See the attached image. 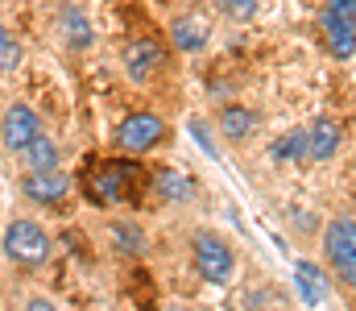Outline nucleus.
Wrapping results in <instances>:
<instances>
[{"label":"nucleus","mask_w":356,"mask_h":311,"mask_svg":"<svg viewBox=\"0 0 356 311\" xmlns=\"http://www.w3.org/2000/svg\"><path fill=\"white\" fill-rule=\"evenodd\" d=\"M323 257H327V270L336 274V282L356 291V220L353 216L327 220V228H323Z\"/></svg>","instance_id":"1"},{"label":"nucleus","mask_w":356,"mask_h":311,"mask_svg":"<svg viewBox=\"0 0 356 311\" xmlns=\"http://www.w3.org/2000/svg\"><path fill=\"white\" fill-rule=\"evenodd\" d=\"M191 253H195V270H199L207 282H216V287H224V282L236 274V253H232V245H228L220 232H211V228H199V232H195Z\"/></svg>","instance_id":"2"},{"label":"nucleus","mask_w":356,"mask_h":311,"mask_svg":"<svg viewBox=\"0 0 356 311\" xmlns=\"http://www.w3.org/2000/svg\"><path fill=\"white\" fill-rule=\"evenodd\" d=\"M4 253H8V262H17L25 270H38L50 257V237L38 220H13L4 228Z\"/></svg>","instance_id":"3"},{"label":"nucleus","mask_w":356,"mask_h":311,"mask_svg":"<svg viewBox=\"0 0 356 311\" xmlns=\"http://www.w3.org/2000/svg\"><path fill=\"white\" fill-rule=\"evenodd\" d=\"M137 162H104L88 179V196L95 204H129L137 196Z\"/></svg>","instance_id":"4"},{"label":"nucleus","mask_w":356,"mask_h":311,"mask_svg":"<svg viewBox=\"0 0 356 311\" xmlns=\"http://www.w3.org/2000/svg\"><path fill=\"white\" fill-rule=\"evenodd\" d=\"M162 133H166V120H162V116H154V112H133V116L120 120L116 145H120L124 154H145V150H154V145L162 141Z\"/></svg>","instance_id":"5"},{"label":"nucleus","mask_w":356,"mask_h":311,"mask_svg":"<svg viewBox=\"0 0 356 311\" xmlns=\"http://www.w3.org/2000/svg\"><path fill=\"white\" fill-rule=\"evenodd\" d=\"M38 133H42V120H38V112H33L29 104H13V108L4 112V120H0V141H4L13 154H21Z\"/></svg>","instance_id":"6"},{"label":"nucleus","mask_w":356,"mask_h":311,"mask_svg":"<svg viewBox=\"0 0 356 311\" xmlns=\"http://www.w3.org/2000/svg\"><path fill=\"white\" fill-rule=\"evenodd\" d=\"M21 191L33 200V204H63L67 200V191H71V179L54 166V170H25V179H21Z\"/></svg>","instance_id":"7"},{"label":"nucleus","mask_w":356,"mask_h":311,"mask_svg":"<svg viewBox=\"0 0 356 311\" xmlns=\"http://www.w3.org/2000/svg\"><path fill=\"white\" fill-rule=\"evenodd\" d=\"M162 63H166V50H162L154 38H137V42L124 46V75H129L133 83H145Z\"/></svg>","instance_id":"8"},{"label":"nucleus","mask_w":356,"mask_h":311,"mask_svg":"<svg viewBox=\"0 0 356 311\" xmlns=\"http://www.w3.org/2000/svg\"><path fill=\"white\" fill-rule=\"evenodd\" d=\"M294 291L302 295L307 308H323L332 299V282H327L323 266H315V262H294Z\"/></svg>","instance_id":"9"},{"label":"nucleus","mask_w":356,"mask_h":311,"mask_svg":"<svg viewBox=\"0 0 356 311\" xmlns=\"http://www.w3.org/2000/svg\"><path fill=\"white\" fill-rule=\"evenodd\" d=\"M340 141H344L340 125H336L332 116H319V120L307 129V162H327V158H336V154H340Z\"/></svg>","instance_id":"10"},{"label":"nucleus","mask_w":356,"mask_h":311,"mask_svg":"<svg viewBox=\"0 0 356 311\" xmlns=\"http://www.w3.org/2000/svg\"><path fill=\"white\" fill-rule=\"evenodd\" d=\"M319 38H323V46L332 50V58H340V63L356 54V33L340 21V17H332L327 8L319 13Z\"/></svg>","instance_id":"11"},{"label":"nucleus","mask_w":356,"mask_h":311,"mask_svg":"<svg viewBox=\"0 0 356 311\" xmlns=\"http://www.w3.org/2000/svg\"><path fill=\"white\" fill-rule=\"evenodd\" d=\"M253 129H257V112H253V108H245V104H228V108L220 112V133H224L228 141H245Z\"/></svg>","instance_id":"12"},{"label":"nucleus","mask_w":356,"mask_h":311,"mask_svg":"<svg viewBox=\"0 0 356 311\" xmlns=\"http://www.w3.org/2000/svg\"><path fill=\"white\" fill-rule=\"evenodd\" d=\"M154 187H158V196L170 200V204H186V200L195 196V183H191L182 170H170V166H162V170L154 175Z\"/></svg>","instance_id":"13"},{"label":"nucleus","mask_w":356,"mask_h":311,"mask_svg":"<svg viewBox=\"0 0 356 311\" xmlns=\"http://www.w3.org/2000/svg\"><path fill=\"white\" fill-rule=\"evenodd\" d=\"M269 154H273V162H307V129H290L286 137H277L273 145H269Z\"/></svg>","instance_id":"14"},{"label":"nucleus","mask_w":356,"mask_h":311,"mask_svg":"<svg viewBox=\"0 0 356 311\" xmlns=\"http://www.w3.org/2000/svg\"><path fill=\"white\" fill-rule=\"evenodd\" d=\"M21 154H25L29 170H54V166H58V145H54V137H46V133H38Z\"/></svg>","instance_id":"15"},{"label":"nucleus","mask_w":356,"mask_h":311,"mask_svg":"<svg viewBox=\"0 0 356 311\" xmlns=\"http://www.w3.org/2000/svg\"><path fill=\"white\" fill-rule=\"evenodd\" d=\"M170 38H175L178 50H203L207 46V25H199L195 17H178L170 25Z\"/></svg>","instance_id":"16"},{"label":"nucleus","mask_w":356,"mask_h":311,"mask_svg":"<svg viewBox=\"0 0 356 311\" xmlns=\"http://www.w3.org/2000/svg\"><path fill=\"white\" fill-rule=\"evenodd\" d=\"M63 29H67V46H75V50L91 46V21L83 17V8L67 4L63 8Z\"/></svg>","instance_id":"17"},{"label":"nucleus","mask_w":356,"mask_h":311,"mask_svg":"<svg viewBox=\"0 0 356 311\" xmlns=\"http://www.w3.org/2000/svg\"><path fill=\"white\" fill-rule=\"evenodd\" d=\"M112 241H116V249H124V253H141V249H145V237H141L137 224H116V228H112Z\"/></svg>","instance_id":"18"},{"label":"nucleus","mask_w":356,"mask_h":311,"mask_svg":"<svg viewBox=\"0 0 356 311\" xmlns=\"http://www.w3.org/2000/svg\"><path fill=\"white\" fill-rule=\"evenodd\" d=\"M21 67V42L0 25V71H17Z\"/></svg>","instance_id":"19"},{"label":"nucleus","mask_w":356,"mask_h":311,"mask_svg":"<svg viewBox=\"0 0 356 311\" xmlns=\"http://www.w3.org/2000/svg\"><path fill=\"white\" fill-rule=\"evenodd\" d=\"M211 4L232 21H253L257 17V0H211Z\"/></svg>","instance_id":"20"},{"label":"nucleus","mask_w":356,"mask_h":311,"mask_svg":"<svg viewBox=\"0 0 356 311\" xmlns=\"http://www.w3.org/2000/svg\"><path fill=\"white\" fill-rule=\"evenodd\" d=\"M25 311H58V308H54L50 299H42V295H33V299L25 303Z\"/></svg>","instance_id":"21"}]
</instances>
